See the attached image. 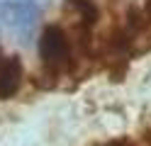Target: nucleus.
<instances>
[{
  "mask_svg": "<svg viewBox=\"0 0 151 146\" xmlns=\"http://www.w3.org/2000/svg\"><path fill=\"white\" fill-rule=\"evenodd\" d=\"M3 61H5V54H3V49H0V68H3Z\"/></svg>",
  "mask_w": 151,
  "mask_h": 146,
  "instance_id": "obj_4",
  "label": "nucleus"
},
{
  "mask_svg": "<svg viewBox=\"0 0 151 146\" xmlns=\"http://www.w3.org/2000/svg\"><path fill=\"white\" fill-rule=\"evenodd\" d=\"M22 76H24V68L20 63L17 56H5L3 68H0V97H12L22 85Z\"/></svg>",
  "mask_w": 151,
  "mask_h": 146,
  "instance_id": "obj_2",
  "label": "nucleus"
},
{
  "mask_svg": "<svg viewBox=\"0 0 151 146\" xmlns=\"http://www.w3.org/2000/svg\"><path fill=\"white\" fill-rule=\"evenodd\" d=\"M39 61L51 78H63L76 68V42L63 24L44 27L39 37Z\"/></svg>",
  "mask_w": 151,
  "mask_h": 146,
  "instance_id": "obj_1",
  "label": "nucleus"
},
{
  "mask_svg": "<svg viewBox=\"0 0 151 146\" xmlns=\"http://www.w3.org/2000/svg\"><path fill=\"white\" fill-rule=\"evenodd\" d=\"M107 146H137V144L129 141V139H122V141H112V144H107Z\"/></svg>",
  "mask_w": 151,
  "mask_h": 146,
  "instance_id": "obj_3",
  "label": "nucleus"
}]
</instances>
